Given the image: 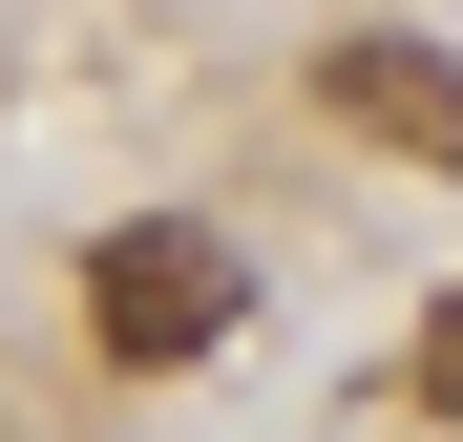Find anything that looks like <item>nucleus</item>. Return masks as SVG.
<instances>
[{"instance_id":"f257e3e1","label":"nucleus","mask_w":463,"mask_h":442,"mask_svg":"<svg viewBox=\"0 0 463 442\" xmlns=\"http://www.w3.org/2000/svg\"><path fill=\"white\" fill-rule=\"evenodd\" d=\"M232 232H190V211H127V232H85V337H106V380H190V358L232 337Z\"/></svg>"},{"instance_id":"7ed1b4c3","label":"nucleus","mask_w":463,"mask_h":442,"mask_svg":"<svg viewBox=\"0 0 463 442\" xmlns=\"http://www.w3.org/2000/svg\"><path fill=\"white\" fill-rule=\"evenodd\" d=\"M401 400H421V421H463V295L421 316V358H401Z\"/></svg>"},{"instance_id":"f03ea898","label":"nucleus","mask_w":463,"mask_h":442,"mask_svg":"<svg viewBox=\"0 0 463 442\" xmlns=\"http://www.w3.org/2000/svg\"><path fill=\"white\" fill-rule=\"evenodd\" d=\"M317 85H337V127H358V147H401V169H463V63H442V42H337Z\"/></svg>"}]
</instances>
